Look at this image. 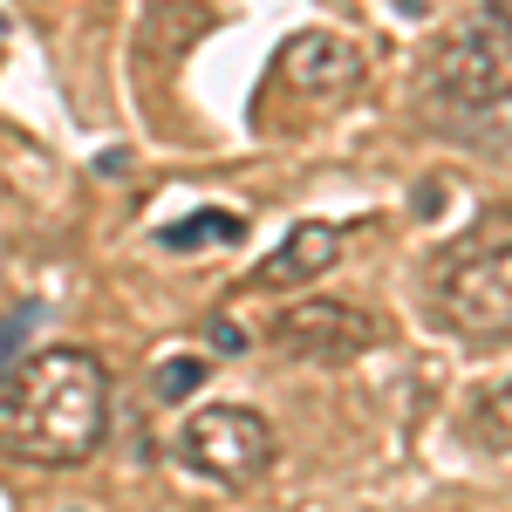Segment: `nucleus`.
<instances>
[{
  "instance_id": "nucleus-2",
  "label": "nucleus",
  "mask_w": 512,
  "mask_h": 512,
  "mask_svg": "<svg viewBox=\"0 0 512 512\" xmlns=\"http://www.w3.org/2000/svg\"><path fill=\"white\" fill-rule=\"evenodd\" d=\"M431 308L465 342H506L512 335V205L485 212L472 233L444 246L431 267Z\"/></svg>"
},
{
  "instance_id": "nucleus-11",
  "label": "nucleus",
  "mask_w": 512,
  "mask_h": 512,
  "mask_svg": "<svg viewBox=\"0 0 512 512\" xmlns=\"http://www.w3.org/2000/svg\"><path fill=\"white\" fill-rule=\"evenodd\" d=\"M28 328H35V308H21L14 321H0V362H7V355L21 349V335H28Z\"/></svg>"
},
{
  "instance_id": "nucleus-6",
  "label": "nucleus",
  "mask_w": 512,
  "mask_h": 512,
  "mask_svg": "<svg viewBox=\"0 0 512 512\" xmlns=\"http://www.w3.org/2000/svg\"><path fill=\"white\" fill-rule=\"evenodd\" d=\"M274 76L308 96V103H328V96H349L362 82V55H355L349 35H328V28H301L287 35V48L274 55Z\"/></svg>"
},
{
  "instance_id": "nucleus-8",
  "label": "nucleus",
  "mask_w": 512,
  "mask_h": 512,
  "mask_svg": "<svg viewBox=\"0 0 512 512\" xmlns=\"http://www.w3.org/2000/svg\"><path fill=\"white\" fill-rule=\"evenodd\" d=\"M246 239V219L239 212H219V205H205L192 212L185 226H164V253H198V246H239Z\"/></svg>"
},
{
  "instance_id": "nucleus-4",
  "label": "nucleus",
  "mask_w": 512,
  "mask_h": 512,
  "mask_svg": "<svg viewBox=\"0 0 512 512\" xmlns=\"http://www.w3.org/2000/svg\"><path fill=\"white\" fill-rule=\"evenodd\" d=\"M178 465L219 485H246L274 465V424L246 403H205L198 417H185V431L171 437Z\"/></svg>"
},
{
  "instance_id": "nucleus-7",
  "label": "nucleus",
  "mask_w": 512,
  "mask_h": 512,
  "mask_svg": "<svg viewBox=\"0 0 512 512\" xmlns=\"http://www.w3.org/2000/svg\"><path fill=\"white\" fill-rule=\"evenodd\" d=\"M335 260H342V226L301 219V226H287V239L253 267V287H260V294H287V287H308L315 274H328Z\"/></svg>"
},
{
  "instance_id": "nucleus-1",
  "label": "nucleus",
  "mask_w": 512,
  "mask_h": 512,
  "mask_svg": "<svg viewBox=\"0 0 512 512\" xmlns=\"http://www.w3.org/2000/svg\"><path fill=\"white\" fill-rule=\"evenodd\" d=\"M110 417V376L89 349H41L0 383V451L21 465H89Z\"/></svg>"
},
{
  "instance_id": "nucleus-13",
  "label": "nucleus",
  "mask_w": 512,
  "mask_h": 512,
  "mask_svg": "<svg viewBox=\"0 0 512 512\" xmlns=\"http://www.w3.org/2000/svg\"><path fill=\"white\" fill-rule=\"evenodd\" d=\"M485 21H492V28L512 41V0H485Z\"/></svg>"
},
{
  "instance_id": "nucleus-10",
  "label": "nucleus",
  "mask_w": 512,
  "mask_h": 512,
  "mask_svg": "<svg viewBox=\"0 0 512 512\" xmlns=\"http://www.w3.org/2000/svg\"><path fill=\"white\" fill-rule=\"evenodd\" d=\"M478 437H485V444H499V451H512V376L478 403Z\"/></svg>"
},
{
  "instance_id": "nucleus-12",
  "label": "nucleus",
  "mask_w": 512,
  "mask_h": 512,
  "mask_svg": "<svg viewBox=\"0 0 512 512\" xmlns=\"http://www.w3.org/2000/svg\"><path fill=\"white\" fill-rule=\"evenodd\" d=\"M205 335H212V349H219V355H239V349H246V335H239L233 321H212Z\"/></svg>"
},
{
  "instance_id": "nucleus-3",
  "label": "nucleus",
  "mask_w": 512,
  "mask_h": 512,
  "mask_svg": "<svg viewBox=\"0 0 512 512\" xmlns=\"http://www.w3.org/2000/svg\"><path fill=\"white\" fill-rule=\"evenodd\" d=\"M506 103H512V41L478 14L437 41L431 69H424V117H431V130L472 144L485 117Z\"/></svg>"
},
{
  "instance_id": "nucleus-9",
  "label": "nucleus",
  "mask_w": 512,
  "mask_h": 512,
  "mask_svg": "<svg viewBox=\"0 0 512 512\" xmlns=\"http://www.w3.org/2000/svg\"><path fill=\"white\" fill-rule=\"evenodd\" d=\"M198 383H205V362H198V355H171V362L151 369V396H158V403H185Z\"/></svg>"
},
{
  "instance_id": "nucleus-5",
  "label": "nucleus",
  "mask_w": 512,
  "mask_h": 512,
  "mask_svg": "<svg viewBox=\"0 0 512 512\" xmlns=\"http://www.w3.org/2000/svg\"><path fill=\"white\" fill-rule=\"evenodd\" d=\"M274 349L294 362H355L362 349H376V321L349 308V301H301L274 321Z\"/></svg>"
}]
</instances>
